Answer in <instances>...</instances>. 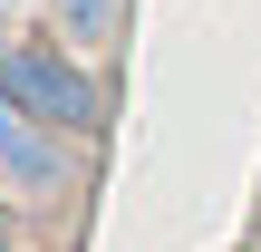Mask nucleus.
<instances>
[{
    "instance_id": "f257e3e1",
    "label": "nucleus",
    "mask_w": 261,
    "mask_h": 252,
    "mask_svg": "<svg viewBox=\"0 0 261 252\" xmlns=\"http://www.w3.org/2000/svg\"><path fill=\"white\" fill-rule=\"evenodd\" d=\"M0 87L48 117L58 136H97L107 126V78L87 68L77 39H39V29H0Z\"/></svg>"
},
{
    "instance_id": "f03ea898",
    "label": "nucleus",
    "mask_w": 261,
    "mask_h": 252,
    "mask_svg": "<svg viewBox=\"0 0 261 252\" xmlns=\"http://www.w3.org/2000/svg\"><path fill=\"white\" fill-rule=\"evenodd\" d=\"M68 146H77V136H58L48 117H29V107H19V97L0 87V165H10V185H19L29 204H58V194L77 185Z\"/></svg>"
},
{
    "instance_id": "7ed1b4c3",
    "label": "nucleus",
    "mask_w": 261,
    "mask_h": 252,
    "mask_svg": "<svg viewBox=\"0 0 261 252\" xmlns=\"http://www.w3.org/2000/svg\"><path fill=\"white\" fill-rule=\"evenodd\" d=\"M48 10H58V39H77V49H116L126 0H48Z\"/></svg>"
},
{
    "instance_id": "20e7f679",
    "label": "nucleus",
    "mask_w": 261,
    "mask_h": 252,
    "mask_svg": "<svg viewBox=\"0 0 261 252\" xmlns=\"http://www.w3.org/2000/svg\"><path fill=\"white\" fill-rule=\"evenodd\" d=\"M0 243H10V165H0Z\"/></svg>"
},
{
    "instance_id": "39448f33",
    "label": "nucleus",
    "mask_w": 261,
    "mask_h": 252,
    "mask_svg": "<svg viewBox=\"0 0 261 252\" xmlns=\"http://www.w3.org/2000/svg\"><path fill=\"white\" fill-rule=\"evenodd\" d=\"M0 252H19V243H0Z\"/></svg>"
}]
</instances>
